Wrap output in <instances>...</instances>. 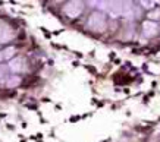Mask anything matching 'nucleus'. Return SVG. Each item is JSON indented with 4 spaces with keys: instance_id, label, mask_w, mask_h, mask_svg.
I'll return each instance as SVG.
<instances>
[{
    "instance_id": "nucleus-1",
    "label": "nucleus",
    "mask_w": 160,
    "mask_h": 142,
    "mask_svg": "<svg viewBox=\"0 0 160 142\" xmlns=\"http://www.w3.org/2000/svg\"><path fill=\"white\" fill-rule=\"evenodd\" d=\"M88 28L91 31H96V32H103V31L106 30V18L103 15L102 12H94L90 15L88 18Z\"/></svg>"
},
{
    "instance_id": "nucleus-2",
    "label": "nucleus",
    "mask_w": 160,
    "mask_h": 142,
    "mask_svg": "<svg viewBox=\"0 0 160 142\" xmlns=\"http://www.w3.org/2000/svg\"><path fill=\"white\" fill-rule=\"evenodd\" d=\"M84 10V3L82 2H68L66 5L63 6V12L65 15L69 18H77L82 13Z\"/></svg>"
},
{
    "instance_id": "nucleus-3",
    "label": "nucleus",
    "mask_w": 160,
    "mask_h": 142,
    "mask_svg": "<svg viewBox=\"0 0 160 142\" xmlns=\"http://www.w3.org/2000/svg\"><path fill=\"white\" fill-rule=\"evenodd\" d=\"M123 3L125 2H107L106 12H109L112 18H119L123 15Z\"/></svg>"
},
{
    "instance_id": "nucleus-4",
    "label": "nucleus",
    "mask_w": 160,
    "mask_h": 142,
    "mask_svg": "<svg viewBox=\"0 0 160 142\" xmlns=\"http://www.w3.org/2000/svg\"><path fill=\"white\" fill-rule=\"evenodd\" d=\"M13 38V31L10 30L9 25L6 24H0V44L8 43Z\"/></svg>"
},
{
    "instance_id": "nucleus-5",
    "label": "nucleus",
    "mask_w": 160,
    "mask_h": 142,
    "mask_svg": "<svg viewBox=\"0 0 160 142\" xmlns=\"http://www.w3.org/2000/svg\"><path fill=\"white\" fill-rule=\"evenodd\" d=\"M24 59L22 57H13V59L9 60V70H12V72H15V73H18V72H22L24 70Z\"/></svg>"
},
{
    "instance_id": "nucleus-6",
    "label": "nucleus",
    "mask_w": 160,
    "mask_h": 142,
    "mask_svg": "<svg viewBox=\"0 0 160 142\" xmlns=\"http://www.w3.org/2000/svg\"><path fill=\"white\" fill-rule=\"evenodd\" d=\"M157 25L153 22V21H146L144 24H142V32L146 37H153V35L157 34Z\"/></svg>"
},
{
    "instance_id": "nucleus-7",
    "label": "nucleus",
    "mask_w": 160,
    "mask_h": 142,
    "mask_svg": "<svg viewBox=\"0 0 160 142\" xmlns=\"http://www.w3.org/2000/svg\"><path fill=\"white\" fill-rule=\"evenodd\" d=\"M5 83H6L8 88H15V87H18V85L21 83V78L19 76H8L6 81H5Z\"/></svg>"
},
{
    "instance_id": "nucleus-8",
    "label": "nucleus",
    "mask_w": 160,
    "mask_h": 142,
    "mask_svg": "<svg viewBox=\"0 0 160 142\" xmlns=\"http://www.w3.org/2000/svg\"><path fill=\"white\" fill-rule=\"evenodd\" d=\"M15 47H8V49H5L3 51H2V54H3V60H10L13 59V54H15Z\"/></svg>"
},
{
    "instance_id": "nucleus-9",
    "label": "nucleus",
    "mask_w": 160,
    "mask_h": 142,
    "mask_svg": "<svg viewBox=\"0 0 160 142\" xmlns=\"http://www.w3.org/2000/svg\"><path fill=\"white\" fill-rule=\"evenodd\" d=\"M141 5L144 6V7H147V9H151L154 3H153V2H141Z\"/></svg>"
},
{
    "instance_id": "nucleus-10",
    "label": "nucleus",
    "mask_w": 160,
    "mask_h": 142,
    "mask_svg": "<svg viewBox=\"0 0 160 142\" xmlns=\"http://www.w3.org/2000/svg\"><path fill=\"white\" fill-rule=\"evenodd\" d=\"M3 76H6V69L3 68V66H0V82H2Z\"/></svg>"
},
{
    "instance_id": "nucleus-11",
    "label": "nucleus",
    "mask_w": 160,
    "mask_h": 142,
    "mask_svg": "<svg viewBox=\"0 0 160 142\" xmlns=\"http://www.w3.org/2000/svg\"><path fill=\"white\" fill-rule=\"evenodd\" d=\"M154 16H160V10H157V12H154V13H151L150 18H154Z\"/></svg>"
},
{
    "instance_id": "nucleus-12",
    "label": "nucleus",
    "mask_w": 160,
    "mask_h": 142,
    "mask_svg": "<svg viewBox=\"0 0 160 142\" xmlns=\"http://www.w3.org/2000/svg\"><path fill=\"white\" fill-rule=\"evenodd\" d=\"M3 60V54H2V51H0V62Z\"/></svg>"
}]
</instances>
